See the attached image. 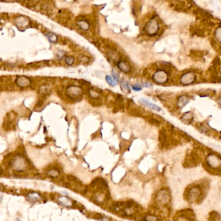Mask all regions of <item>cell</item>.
<instances>
[{
	"label": "cell",
	"mask_w": 221,
	"mask_h": 221,
	"mask_svg": "<svg viewBox=\"0 0 221 221\" xmlns=\"http://www.w3.org/2000/svg\"><path fill=\"white\" fill-rule=\"evenodd\" d=\"M206 164L212 169L221 167V157L215 153H210L206 157Z\"/></svg>",
	"instance_id": "6da1fadb"
},
{
	"label": "cell",
	"mask_w": 221,
	"mask_h": 221,
	"mask_svg": "<svg viewBox=\"0 0 221 221\" xmlns=\"http://www.w3.org/2000/svg\"><path fill=\"white\" fill-rule=\"evenodd\" d=\"M144 30L148 36H153L157 34L159 30V24L155 19H152L149 21L144 27Z\"/></svg>",
	"instance_id": "7a4b0ae2"
},
{
	"label": "cell",
	"mask_w": 221,
	"mask_h": 221,
	"mask_svg": "<svg viewBox=\"0 0 221 221\" xmlns=\"http://www.w3.org/2000/svg\"><path fill=\"white\" fill-rule=\"evenodd\" d=\"M82 94V89L77 85H69L66 89L67 96L72 100H75L76 98H80Z\"/></svg>",
	"instance_id": "3957f363"
},
{
	"label": "cell",
	"mask_w": 221,
	"mask_h": 221,
	"mask_svg": "<svg viewBox=\"0 0 221 221\" xmlns=\"http://www.w3.org/2000/svg\"><path fill=\"white\" fill-rule=\"evenodd\" d=\"M168 73L164 69H159L155 72L153 76V80L158 84L165 83L168 80Z\"/></svg>",
	"instance_id": "277c9868"
},
{
	"label": "cell",
	"mask_w": 221,
	"mask_h": 221,
	"mask_svg": "<svg viewBox=\"0 0 221 221\" xmlns=\"http://www.w3.org/2000/svg\"><path fill=\"white\" fill-rule=\"evenodd\" d=\"M196 74L193 72H186L181 75L180 78V83L182 85H189L193 84L196 81Z\"/></svg>",
	"instance_id": "5b68a950"
},
{
	"label": "cell",
	"mask_w": 221,
	"mask_h": 221,
	"mask_svg": "<svg viewBox=\"0 0 221 221\" xmlns=\"http://www.w3.org/2000/svg\"><path fill=\"white\" fill-rule=\"evenodd\" d=\"M201 190L199 186H193L189 189L187 193V199L190 202H196L200 199Z\"/></svg>",
	"instance_id": "8992f818"
},
{
	"label": "cell",
	"mask_w": 221,
	"mask_h": 221,
	"mask_svg": "<svg viewBox=\"0 0 221 221\" xmlns=\"http://www.w3.org/2000/svg\"><path fill=\"white\" fill-rule=\"evenodd\" d=\"M170 200V195L169 192L165 189L158 192L157 195V202L158 204L164 205L167 204Z\"/></svg>",
	"instance_id": "52a82bcc"
},
{
	"label": "cell",
	"mask_w": 221,
	"mask_h": 221,
	"mask_svg": "<svg viewBox=\"0 0 221 221\" xmlns=\"http://www.w3.org/2000/svg\"><path fill=\"white\" fill-rule=\"evenodd\" d=\"M117 66H118V68L122 72H124V73H127L131 71V68L130 65H129L128 62L125 60L119 61L117 64Z\"/></svg>",
	"instance_id": "ba28073f"
},
{
	"label": "cell",
	"mask_w": 221,
	"mask_h": 221,
	"mask_svg": "<svg viewBox=\"0 0 221 221\" xmlns=\"http://www.w3.org/2000/svg\"><path fill=\"white\" fill-rule=\"evenodd\" d=\"M93 186H97L100 189H105L107 188V182L102 179H97L92 182Z\"/></svg>",
	"instance_id": "9c48e42d"
},
{
	"label": "cell",
	"mask_w": 221,
	"mask_h": 221,
	"mask_svg": "<svg viewBox=\"0 0 221 221\" xmlns=\"http://www.w3.org/2000/svg\"><path fill=\"white\" fill-rule=\"evenodd\" d=\"M58 202L65 207H71L73 206V202L71 199L66 196H61L58 198Z\"/></svg>",
	"instance_id": "30bf717a"
},
{
	"label": "cell",
	"mask_w": 221,
	"mask_h": 221,
	"mask_svg": "<svg viewBox=\"0 0 221 221\" xmlns=\"http://www.w3.org/2000/svg\"><path fill=\"white\" fill-rule=\"evenodd\" d=\"M27 199L30 202H36L42 200V196L37 192H31L27 195Z\"/></svg>",
	"instance_id": "8fae6325"
},
{
	"label": "cell",
	"mask_w": 221,
	"mask_h": 221,
	"mask_svg": "<svg viewBox=\"0 0 221 221\" xmlns=\"http://www.w3.org/2000/svg\"><path fill=\"white\" fill-rule=\"evenodd\" d=\"M76 23H77L78 27L83 30L87 31L90 28L89 23L87 20H84V19H81V20H78L76 21Z\"/></svg>",
	"instance_id": "7c38bea8"
},
{
	"label": "cell",
	"mask_w": 221,
	"mask_h": 221,
	"mask_svg": "<svg viewBox=\"0 0 221 221\" xmlns=\"http://www.w3.org/2000/svg\"><path fill=\"white\" fill-rule=\"evenodd\" d=\"M189 98L186 95L181 96L177 100V105L179 108H183L188 104Z\"/></svg>",
	"instance_id": "4fadbf2b"
},
{
	"label": "cell",
	"mask_w": 221,
	"mask_h": 221,
	"mask_svg": "<svg viewBox=\"0 0 221 221\" xmlns=\"http://www.w3.org/2000/svg\"><path fill=\"white\" fill-rule=\"evenodd\" d=\"M193 117V114H192L191 111L186 112L182 115V116L181 117V120L182 122H183L184 123L189 124V122H191V121L192 120Z\"/></svg>",
	"instance_id": "5bb4252c"
},
{
	"label": "cell",
	"mask_w": 221,
	"mask_h": 221,
	"mask_svg": "<svg viewBox=\"0 0 221 221\" xmlns=\"http://www.w3.org/2000/svg\"><path fill=\"white\" fill-rule=\"evenodd\" d=\"M141 102H142V104L143 105H144L146 107H150V109H154V110H158V111H159V110H161V108L160 107H158V105H155V104H151V103H150V102H148V101H147V100L142 99L141 100Z\"/></svg>",
	"instance_id": "9a60e30c"
},
{
	"label": "cell",
	"mask_w": 221,
	"mask_h": 221,
	"mask_svg": "<svg viewBox=\"0 0 221 221\" xmlns=\"http://www.w3.org/2000/svg\"><path fill=\"white\" fill-rule=\"evenodd\" d=\"M107 55H108V57H109V58L112 62H115L119 60V58H120L119 54H118L116 51H114V50H110V51L108 52Z\"/></svg>",
	"instance_id": "2e32d148"
},
{
	"label": "cell",
	"mask_w": 221,
	"mask_h": 221,
	"mask_svg": "<svg viewBox=\"0 0 221 221\" xmlns=\"http://www.w3.org/2000/svg\"><path fill=\"white\" fill-rule=\"evenodd\" d=\"M16 83L18 84V85L21 86V87H25V86L29 85L30 80L29 79L26 77H21L16 81Z\"/></svg>",
	"instance_id": "e0dca14e"
},
{
	"label": "cell",
	"mask_w": 221,
	"mask_h": 221,
	"mask_svg": "<svg viewBox=\"0 0 221 221\" xmlns=\"http://www.w3.org/2000/svg\"><path fill=\"white\" fill-rule=\"evenodd\" d=\"M120 89L124 93H129L130 92V87L127 81L124 80H122L120 81Z\"/></svg>",
	"instance_id": "ac0fdd59"
},
{
	"label": "cell",
	"mask_w": 221,
	"mask_h": 221,
	"mask_svg": "<svg viewBox=\"0 0 221 221\" xmlns=\"http://www.w3.org/2000/svg\"><path fill=\"white\" fill-rule=\"evenodd\" d=\"M105 80H106L108 84H109L110 85H112V86H115L118 83V81L115 80L114 79L112 78V76H110L109 75L106 76V77H105Z\"/></svg>",
	"instance_id": "d6986e66"
},
{
	"label": "cell",
	"mask_w": 221,
	"mask_h": 221,
	"mask_svg": "<svg viewBox=\"0 0 221 221\" xmlns=\"http://www.w3.org/2000/svg\"><path fill=\"white\" fill-rule=\"evenodd\" d=\"M47 175H49V177H52V178H57L59 176L60 173L56 169H50V171H48Z\"/></svg>",
	"instance_id": "ffe728a7"
},
{
	"label": "cell",
	"mask_w": 221,
	"mask_h": 221,
	"mask_svg": "<svg viewBox=\"0 0 221 221\" xmlns=\"http://www.w3.org/2000/svg\"><path fill=\"white\" fill-rule=\"evenodd\" d=\"M47 36L48 38V39L50 41V42L52 43H56L58 41V37L56 34L52 33V32H49L47 34Z\"/></svg>",
	"instance_id": "44dd1931"
},
{
	"label": "cell",
	"mask_w": 221,
	"mask_h": 221,
	"mask_svg": "<svg viewBox=\"0 0 221 221\" xmlns=\"http://www.w3.org/2000/svg\"><path fill=\"white\" fill-rule=\"evenodd\" d=\"M215 37L217 42H218L221 44V27H218L217 29L215 30Z\"/></svg>",
	"instance_id": "7402d4cb"
},
{
	"label": "cell",
	"mask_w": 221,
	"mask_h": 221,
	"mask_svg": "<svg viewBox=\"0 0 221 221\" xmlns=\"http://www.w3.org/2000/svg\"><path fill=\"white\" fill-rule=\"evenodd\" d=\"M65 62L68 66H72L74 62V58L73 56H68L65 58Z\"/></svg>",
	"instance_id": "603a6c76"
},
{
	"label": "cell",
	"mask_w": 221,
	"mask_h": 221,
	"mask_svg": "<svg viewBox=\"0 0 221 221\" xmlns=\"http://www.w3.org/2000/svg\"><path fill=\"white\" fill-rule=\"evenodd\" d=\"M89 96L93 98H97L99 97V93L98 92L97 90L95 89H89Z\"/></svg>",
	"instance_id": "cb8c5ba5"
},
{
	"label": "cell",
	"mask_w": 221,
	"mask_h": 221,
	"mask_svg": "<svg viewBox=\"0 0 221 221\" xmlns=\"http://www.w3.org/2000/svg\"><path fill=\"white\" fill-rule=\"evenodd\" d=\"M145 221H157L158 218L154 215H148L144 218Z\"/></svg>",
	"instance_id": "d4e9b609"
},
{
	"label": "cell",
	"mask_w": 221,
	"mask_h": 221,
	"mask_svg": "<svg viewBox=\"0 0 221 221\" xmlns=\"http://www.w3.org/2000/svg\"><path fill=\"white\" fill-rule=\"evenodd\" d=\"M112 78H113L115 80L119 81V78L120 75L116 69H113L112 71Z\"/></svg>",
	"instance_id": "484cf974"
},
{
	"label": "cell",
	"mask_w": 221,
	"mask_h": 221,
	"mask_svg": "<svg viewBox=\"0 0 221 221\" xmlns=\"http://www.w3.org/2000/svg\"><path fill=\"white\" fill-rule=\"evenodd\" d=\"M132 89L135 91H140L142 89V86L139 83H136L132 85Z\"/></svg>",
	"instance_id": "4316f807"
},
{
	"label": "cell",
	"mask_w": 221,
	"mask_h": 221,
	"mask_svg": "<svg viewBox=\"0 0 221 221\" xmlns=\"http://www.w3.org/2000/svg\"><path fill=\"white\" fill-rule=\"evenodd\" d=\"M149 121H150L151 123H152L153 124H156V125H158L160 124L159 121L158 120H156L155 118H151L149 119Z\"/></svg>",
	"instance_id": "83f0119b"
},
{
	"label": "cell",
	"mask_w": 221,
	"mask_h": 221,
	"mask_svg": "<svg viewBox=\"0 0 221 221\" xmlns=\"http://www.w3.org/2000/svg\"><path fill=\"white\" fill-rule=\"evenodd\" d=\"M65 56V52L63 51V50H59L57 53V57L58 58H62Z\"/></svg>",
	"instance_id": "f1b7e54d"
},
{
	"label": "cell",
	"mask_w": 221,
	"mask_h": 221,
	"mask_svg": "<svg viewBox=\"0 0 221 221\" xmlns=\"http://www.w3.org/2000/svg\"><path fill=\"white\" fill-rule=\"evenodd\" d=\"M142 85H143L144 87H152V84L150 82H148V81H144V82L142 83Z\"/></svg>",
	"instance_id": "f546056e"
},
{
	"label": "cell",
	"mask_w": 221,
	"mask_h": 221,
	"mask_svg": "<svg viewBox=\"0 0 221 221\" xmlns=\"http://www.w3.org/2000/svg\"><path fill=\"white\" fill-rule=\"evenodd\" d=\"M88 58H89L86 57V56H83L81 58V61L82 62H83V63H87V62H86L85 60H86V59H88Z\"/></svg>",
	"instance_id": "4dcf8cb0"
},
{
	"label": "cell",
	"mask_w": 221,
	"mask_h": 221,
	"mask_svg": "<svg viewBox=\"0 0 221 221\" xmlns=\"http://www.w3.org/2000/svg\"><path fill=\"white\" fill-rule=\"evenodd\" d=\"M218 104H220L221 105V97H220L218 99Z\"/></svg>",
	"instance_id": "1f68e13d"
}]
</instances>
